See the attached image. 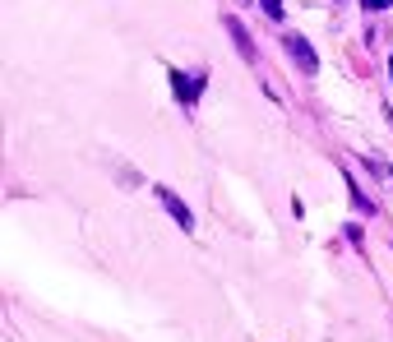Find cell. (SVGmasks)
I'll use <instances>...</instances> for the list:
<instances>
[{
    "mask_svg": "<svg viewBox=\"0 0 393 342\" xmlns=\"http://www.w3.org/2000/svg\"><path fill=\"white\" fill-rule=\"evenodd\" d=\"M157 203H162V208L171 213V218L181 222L185 231H194V213L185 208V199H181V194H171V190H166V185H157Z\"/></svg>",
    "mask_w": 393,
    "mask_h": 342,
    "instance_id": "cell-1",
    "label": "cell"
},
{
    "mask_svg": "<svg viewBox=\"0 0 393 342\" xmlns=\"http://www.w3.org/2000/svg\"><path fill=\"white\" fill-rule=\"evenodd\" d=\"M389 74H393V61H389Z\"/></svg>",
    "mask_w": 393,
    "mask_h": 342,
    "instance_id": "cell-7",
    "label": "cell"
},
{
    "mask_svg": "<svg viewBox=\"0 0 393 342\" xmlns=\"http://www.w3.org/2000/svg\"><path fill=\"white\" fill-rule=\"evenodd\" d=\"M171 88H176V97H181L185 106H194V97H199V84H190L181 70H171Z\"/></svg>",
    "mask_w": 393,
    "mask_h": 342,
    "instance_id": "cell-4",
    "label": "cell"
},
{
    "mask_svg": "<svg viewBox=\"0 0 393 342\" xmlns=\"http://www.w3.org/2000/svg\"><path fill=\"white\" fill-rule=\"evenodd\" d=\"M361 5H366V9H389L393 0H361Z\"/></svg>",
    "mask_w": 393,
    "mask_h": 342,
    "instance_id": "cell-6",
    "label": "cell"
},
{
    "mask_svg": "<svg viewBox=\"0 0 393 342\" xmlns=\"http://www.w3.org/2000/svg\"><path fill=\"white\" fill-rule=\"evenodd\" d=\"M259 5H264V14H269V19H282V0H259Z\"/></svg>",
    "mask_w": 393,
    "mask_h": 342,
    "instance_id": "cell-5",
    "label": "cell"
},
{
    "mask_svg": "<svg viewBox=\"0 0 393 342\" xmlns=\"http://www.w3.org/2000/svg\"><path fill=\"white\" fill-rule=\"evenodd\" d=\"M287 51L297 56V65H301L306 74H314V70H319V61H314V46L306 42V37H297V33H292V37H287Z\"/></svg>",
    "mask_w": 393,
    "mask_h": 342,
    "instance_id": "cell-2",
    "label": "cell"
},
{
    "mask_svg": "<svg viewBox=\"0 0 393 342\" xmlns=\"http://www.w3.org/2000/svg\"><path fill=\"white\" fill-rule=\"evenodd\" d=\"M227 33H232V42L241 46V61H254V42H250V33H245L241 19H227Z\"/></svg>",
    "mask_w": 393,
    "mask_h": 342,
    "instance_id": "cell-3",
    "label": "cell"
}]
</instances>
